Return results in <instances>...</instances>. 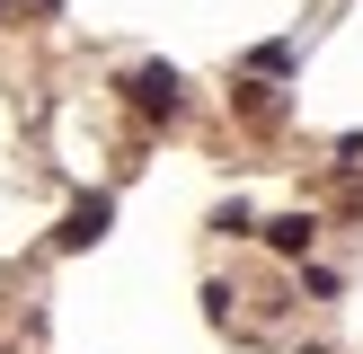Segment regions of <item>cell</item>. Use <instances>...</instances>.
I'll list each match as a JSON object with an SVG mask.
<instances>
[{"label": "cell", "instance_id": "6da1fadb", "mask_svg": "<svg viewBox=\"0 0 363 354\" xmlns=\"http://www.w3.org/2000/svg\"><path fill=\"white\" fill-rule=\"evenodd\" d=\"M124 98H133L142 115H160V124H169L177 106H186V80H177L169 62H133V71H124Z\"/></svg>", "mask_w": 363, "mask_h": 354}, {"label": "cell", "instance_id": "7a4b0ae2", "mask_svg": "<svg viewBox=\"0 0 363 354\" xmlns=\"http://www.w3.org/2000/svg\"><path fill=\"white\" fill-rule=\"evenodd\" d=\"M106 222H116V204H106V195H80V204L62 212V230H53V248H89V239H106Z\"/></svg>", "mask_w": 363, "mask_h": 354}, {"label": "cell", "instance_id": "3957f363", "mask_svg": "<svg viewBox=\"0 0 363 354\" xmlns=\"http://www.w3.org/2000/svg\"><path fill=\"white\" fill-rule=\"evenodd\" d=\"M266 248H275V257H311L319 248V212H275V222H266Z\"/></svg>", "mask_w": 363, "mask_h": 354}, {"label": "cell", "instance_id": "277c9868", "mask_svg": "<svg viewBox=\"0 0 363 354\" xmlns=\"http://www.w3.org/2000/svg\"><path fill=\"white\" fill-rule=\"evenodd\" d=\"M213 230H222V239H248V230H257V222H248V204H240V195H230V204L213 212Z\"/></svg>", "mask_w": 363, "mask_h": 354}, {"label": "cell", "instance_id": "5b68a950", "mask_svg": "<svg viewBox=\"0 0 363 354\" xmlns=\"http://www.w3.org/2000/svg\"><path fill=\"white\" fill-rule=\"evenodd\" d=\"M248 62H257L266 80H284V71H293V45H257V53H248Z\"/></svg>", "mask_w": 363, "mask_h": 354}, {"label": "cell", "instance_id": "8992f818", "mask_svg": "<svg viewBox=\"0 0 363 354\" xmlns=\"http://www.w3.org/2000/svg\"><path fill=\"white\" fill-rule=\"evenodd\" d=\"M9 9H18V0H9ZM27 9H45V18H53V9H62V0H27Z\"/></svg>", "mask_w": 363, "mask_h": 354}, {"label": "cell", "instance_id": "52a82bcc", "mask_svg": "<svg viewBox=\"0 0 363 354\" xmlns=\"http://www.w3.org/2000/svg\"><path fill=\"white\" fill-rule=\"evenodd\" d=\"M0 18H9V0H0Z\"/></svg>", "mask_w": 363, "mask_h": 354}]
</instances>
